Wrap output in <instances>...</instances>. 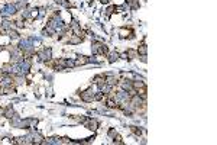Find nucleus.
Returning a JSON list of instances; mask_svg holds the SVG:
<instances>
[{
	"instance_id": "1",
	"label": "nucleus",
	"mask_w": 217,
	"mask_h": 145,
	"mask_svg": "<svg viewBox=\"0 0 217 145\" xmlns=\"http://www.w3.org/2000/svg\"><path fill=\"white\" fill-rule=\"evenodd\" d=\"M91 51H93L94 55H107V54H109V48H107V45L103 44V42H94Z\"/></svg>"
},
{
	"instance_id": "2",
	"label": "nucleus",
	"mask_w": 217,
	"mask_h": 145,
	"mask_svg": "<svg viewBox=\"0 0 217 145\" xmlns=\"http://www.w3.org/2000/svg\"><path fill=\"white\" fill-rule=\"evenodd\" d=\"M80 97H81L83 102H87V103L93 102L94 100V90H93V87H90V89H87L85 91L80 93Z\"/></svg>"
},
{
	"instance_id": "3",
	"label": "nucleus",
	"mask_w": 217,
	"mask_h": 145,
	"mask_svg": "<svg viewBox=\"0 0 217 145\" xmlns=\"http://www.w3.org/2000/svg\"><path fill=\"white\" fill-rule=\"evenodd\" d=\"M17 12V6L16 5H7L5 6L3 9H2V12H0V15L2 16H12V15H15Z\"/></svg>"
},
{
	"instance_id": "4",
	"label": "nucleus",
	"mask_w": 217,
	"mask_h": 145,
	"mask_svg": "<svg viewBox=\"0 0 217 145\" xmlns=\"http://www.w3.org/2000/svg\"><path fill=\"white\" fill-rule=\"evenodd\" d=\"M38 58H39V61H49L51 58H52V50L51 48H44L38 54Z\"/></svg>"
},
{
	"instance_id": "5",
	"label": "nucleus",
	"mask_w": 217,
	"mask_h": 145,
	"mask_svg": "<svg viewBox=\"0 0 217 145\" xmlns=\"http://www.w3.org/2000/svg\"><path fill=\"white\" fill-rule=\"evenodd\" d=\"M84 125L87 126V129H91V131H96L97 129V126H99V122L96 121V119H87L85 122H84Z\"/></svg>"
},
{
	"instance_id": "6",
	"label": "nucleus",
	"mask_w": 217,
	"mask_h": 145,
	"mask_svg": "<svg viewBox=\"0 0 217 145\" xmlns=\"http://www.w3.org/2000/svg\"><path fill=\"white\" fill-rule=\"evenodd\" d=\"M146 51H148V48H146V44H145V42H142V44H140V46L138 48V54H139L140 57H146Z\"/></svg>"
},
{
	"instance_id": "7",
	"label": "nucleus",
	"mask_w": 217,
	"mask_h": 145,
	"mask_svg": "<svg viewBox=\"0 0 217 145\" xmlns=\"http://www.w3.org/2000/svg\"><path fill=\"white\" fill-rule=\"evenodd\" d=\"M107 57H109V62H114L119 60L120 54L119 52H111V54H107Z\"/></svg>"
},
{
	"instance_id": "8",
	"label": "nucleus",
	"mask_w": 217,
	"mask_h": 145,
	"mask_svg": "<svg viewBox=\"0 0 217 145\" xmlns=\"http://www.w3.org/2000/svg\"><path fill=\"white\" fill-rule=\"evenodd\" d=\"M129 128H130V131H132L136 136H140V135H142V129H139L138 126H129Z\"/></svg>"
},
{
	"instance_id": "9",
	"label": "nucleus",
	"mask_w": 217,
	"mask_h": 145,
	"mask_svg": "<svg viewBox=\"0 0 217 145\" xmlns=\"http://www.w3.org/2000/svg\"><path fill=\"white\" fill-rule=\"evenodd\" d=\"M116 135H117V132H116V131H114L113 128L109 129V132H107V136H109L110 139H114V136H116Z\"/></svg>"
},
{
	"instance_id": "10",
	"label": "nucleus",
	"mask_w": 217,
	"mask_h": 145,
	"mask_svg": "<svg viewBox=\"0 0 217 145\" xmlns=\"http://www.w3.org/2000/svg\"><path fill=\"white\" fill-rule=\"evenodd\" d=\"M56 5H61L64 7H70V2H67V0H56Z\"/></svg>"
},
{
	"instance_id": "11",
	"label": "nucleus",
	"mask_w": 217,
	"mask_h": 145,
	"mask_svg": "<svg viewBox=\"0 0 217 145\" xmlns=\"http://www.w3.org/2000/svg\"><path fill=\"white\" fill-rule=\"evenodd\" d=\"M114 10H117V7H116V6H110V7L107 9V16H110L111 13H114Z\"/></svg>"
}]
</instances>
